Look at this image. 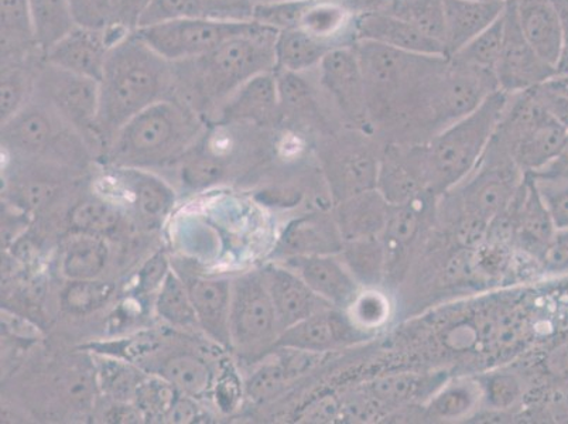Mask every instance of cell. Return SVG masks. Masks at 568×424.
<instances>
[{"label": "cell", "instance_id": "1", "mask_svg": "<svg viewBox=\"0 0 568 424\" xmlns=\"http://www.w3.org/2000/svg\"><path fill=\"white\" fill-rule=\"evenodd\" d=\"M175 95L174 64L134 32L112 46L100 80L98 132L110 148L115 134L153 103Z\"/></svg>", "mask_w": 568, "mask_h": 424}, {"label": "cell", "instance_id": "2", "mask_svg": "<svg viewBox=\"0 0 568 424\" xmlns=\"http://www.w3.org/2000/svg\"><path fill=\"white\" fill-rule=\"evenodd\" d=\"M278 30L257 23L195 59L174 64L175 97L201 117L216 112L237 88L262 72L276 70Z\"/></svg>", "mask_w": 568, "mask_h": 424}, {"label": "cell", "instance_id": "3", "mask_svg": "<svg viewBox=\"0 0 568 424\" xmlns=\"http://www.w3.org/2000/svg\"><path fill=\"white\" fill-rule=\"evenodd\" d=\"M203 129L201 115L182 98L153 103L112 139L106 158L116 168L144 169L183 157Z\"/></svg>", "mask_w": 568, "mask_h": 424}, {"label": "cell", "instance_id": "4", "mask_svg": "<svg viewBox=\"0 0 568 424\" xmlns=\"http://www.w3.org/2000/svg\"><path fill=\"white\" fill-rule=\"evenodd\" d=\"M513 95L494 91L474 111L444 128L422 148L426 185L446 194L477 169L497 133Z\"/></svg>", "mask_w": 568, "mask_h": 424}, {"label": "cell", "instance_id": "5", "mask_svg": "<svg viewBox=\"0 0 568 424\" xmlns=\"http://www.w3.org/2000/svg\"><path fill=\"white\" fill-rule=\"evenodd\" d=\"M363 70L369 117L407 118L427 87L448 64V57L423 55L356 40L353 43Z\"/></svg>", "mask_w": 568, "mask_h": 424}, {"label": "cell", "instance_id": "6", "mask_svg": "<svg viewBox=\"0 0 568 424\" xmlns=\"http://www.w3.org/2000/svg\"><path fill=\"white\" fill-rule=\"evenodd\" d=\"M524 178L513 154L495 133L477 169L453 189L458 191V215L475 216L493 224L508 212Z\"/></svg>", "mask_w": 568, "mask_h": 424}, {"label": "cell", "instance_id": "7", "mask_svg": "<svg viewBox=\"0 0 568 424\" xmlns=\"http://www.w3.org/2000/svg\"><path fill=\"white\" fill-rule=\"evenodd\" d=\"M2 147L22 158L85 153L84 138L43 98L36 95L2 125Z\"/></svg>", "mask_w": 568, "mask_h": 424}, {"label": "cell", "instance_id": "8", "mask_svg": "<svg viewBox=\"0 0 568 424\" xmlns=\"http://www.w3.org/2000/svg\"><path fill=\"white\" fill-rule=\"evenodd\" d=\"M255 20L185 18L134 30L144 43L172 63L195 59L226 40L251 32Z\"/></svg>", "mask_w": 568, "mask_h": 424}, {"label": "cell", "instance_id": "9", "mask_svg": "<svg viewBox=\"0 0 568 424\" xmlns=\"http://www.w3.org/2000/svg\"><path fill=\"white\" fill-rule=\"evenodd\" d=\"M34 94L48 101L84 138L88 147L103 149L98 132L100 82L43 61L36 79Z\"/></svg>", "mask_w": 568, "mask_h": 424}, {"label": "cell", "instance_id": "10", "mask_svg": "<svg viewBox=\"0 0 568 424\" xmlns=\"http://www.w3.org/2000/svg\"><path fill=\"white\" fill-rule=\"evenodd\" d=\"M230 330L232 346L244 353L272 351L281 325L261 272H251L232 283Z\"/></svg>", "mask_w": 568, "mask_h": 424}, {"label": "cell", "instance_id": "11", "mask_svg": "<svg viewBox=\"0 0 568 424\" xmlns=\"http://www.w3.org/2000/svg\"><path fill=\"white\" fill-rule=\"evenodd\" d=\"M504 18V48L495 71L499 90L510 95L536 90L556 77L557 70L546 64L525 39L516 10V0L506 3Z\"/></svg>", "mask_w": 568, "mask_h": 424}, {"label": "cell", "instance_id": "12", "mask_svg": "<svg viewBox=\"0 0 568 424\" xmlns=\"http://www.w3.org/2000/svg\"><path fill=\"white\" fill-rule=\"evenodd\" d=\"M371 337L372 334L353 322L347 310L328 307L282 331L273 350L291 349L320 355Z\"/></svg>", "mask_w": 568, "mask_h": 424}, {"label": "cell", "instance_id": "13", "mask_svg": "<svg viewBox=\"0 0 568 424\" xmlns=\"http://www.w3.org/2000/svg\"><path fill=\"white\" fill-rule=\"evenodd\" d=\"M125 34L128 32L115 28L75 24L53 48L45 51L44 61L100 82L112 46Z\"/></svg>", "mask_w": 568, "mask_h": 424}, {"label": "cell", "instance_id": "14", "mask_svg": "<svg viewBox=\"0 0 568 424\" xmlns=\"http://www.w3.org/2000/svg\"><path fill=\"white\" fill-rule=\"evenodd\" d=\"M318 84L351 121L369 117L363 70L353 44L338 46L317 67Z\"/></svg>", "mask_w": 568, "mask_h": 424}, {"label": "cell", "instance_id": "15", "mask_svg": "<svg viewBox=\"0 0 568 424\" xmlns=\"http://www.w3.org/2000/svg\"><path fill=\"white\" fill-rule=\"evenodd\" d=\"M353 38L407 53L448 57L446 46L440 41L428 38L415 24L386 9L369 10L355 17Z\"/></svg>", "mask_w": 568, "mask_h": 424}, {"label": "cell", "instance_id": "16", "mask_svg": "<svg viewBox=\"0 0 568 424\" xmlns=\"http://www.w3.org/2000/svg\"><path fill=\"white\" fill-rule=\"evenodd\" d=\"M215 113L219 125H275L282 117L276 72H262L246 81Z\"/></svg>", "mask_w": 568, "mask_h": 424}, {"label": "cell", "instance_id": "17", "mask_svg": "<svg viewBox=\"0 0 568 424\" xmlns=\"http://www.w3.org/2000/svg\"><path fill=\"white\" fill-rule=\"evenodd\" d=\"M267 292L271 294L281 330L303 322L310 315L333 307L320 297L291 267L267 265L261 271Z\"/></svg>", "mask_w": 568, "mask_h": 424}, {"label": "cell", "instance_id": "18", "mask_svg": "<svg viewBox=\"0 0 568 424\" xmlns=\"http://www.w3.org/2000/svg\"><path fill=\"white\" fill-rule=\"evenodd\" d=\"M345 240L334 215L314 212L294 220L284 229L276 245V256H318L338 255L343 252Z\"/></svg>", "mask_w": 568, "mask_h": 424}, {"label": "cell", "instance_id": "19", "mask_svg": "<svg viewBox=\"0 0 568 424\" xmlns=\"http://www.w3.org/2000/svg\"><path fill=\"white\" fill-rule=\"evenodd\" d=\"M284 266L296 272L333 307L347 310L361 291V284L347 263L335 255L288 258Z\"/></svg>", "mask_w": 568, "mask_h": 424}, {"label": "cell", "instance_id": "20", "mask_svg": "<svg viewBox=\"0 0 568 424\" xmlns=\"http://www.w3.org/2000/svg\"><path fill=\"white\" fill-rule=\"evenodd\" d=\"M183 281L187 284L200 329L214 343L224 349H232L230 330L232 283L229 279L201 276H191Z\"/></svg>", "mask_w": 568, "mask_h": 424}, {"label": "cell", "instance_id": "21", "mask_svg": "<svg viewBox=\"0 0 568 424\" xmlns=\"http://www.w3.org/2000/svg\"><path fill=\"white\" fill-rule=\"evenodd\" d=\"M510 210H513L510 225H513L515 236L524 245V250L530 251L536 258H539L551 238L555 236L557 226L544 196L537 189L534 175L525 174Z\"/></svg>", "mask_w": 568, "mask_h": 424}, {"label": "cell", "instance_id": "22", "mask_svg": "<svg viewBox=\"0 0 568 424\" xmlns=\"http://www.w3.org/2000/svg\"><path fill=\"white\" fill-rule=\"evenodd\" d=\"M521 32L546 64L557 70L562 54V23L552 0H516Z\"/></svg>", "mask_w": 568, "mask_h": 424}, {"label": "cell", "instance_id": "23", "mask_svg": "<svg viewBox=\"0 0 568 424\" xmlns=\"http://www.w3.org/2000/svg\"><path fill=\"white\" fill-rule=\"evenodd\" d=\"M334 172L343 183L344 199L374 190L378 185L381 160L366 139L343 137L333 150Z\"/></svg>", "mask_w": 568, "mask_h": 424}, {"label": "cell", "instance_id": "24", "mask_svg": "<svg viewBox=\"0 0 568 424\" xmlns=\"http://www.w3.org/2000/svg\"><path fill=\"white\" fill-rule=\"evenodd\" d=\"M394 205L387 203L378 189L348 196L338 205L335 220L345 242L379 238L384 234Z\"/></svg>", "mask_w": 568, "mask_h": 424}, {"label": "cell", "instance_id": "25", "mask_svg": "<svg viewBox=\"0 0 568 424\" xmlns=\"http://www.w3.org/2000/svg\"><path fill=\"white\" fill-rule=\"evenodd\" d=\"M506 3L479 0H444L446 9V44L448 59L458 53L469 41L497 22Z\"/></svg>", "mask_w": 568, "mask_h": 424}, {"label": "cell", "instance_id": "26", "mask_svg": "<svg viewBox=\"0 0 568 424\" xmlns=\"http://www.w3.org/2000/svg\"><path fill=\"white\" fill-rule=\"evenodd\" d=\"M139 221L146 226H158L172 211L174 191L162 179L142 169L118 168Z\"/></svg>", "mask_w": 568, "mask_h": 424}, {"label": "cell", "instance_id": "27", "mask_svg": "<svg viewBox=\"0 0 568 424\" xmlns=\"http://www.w3.org/2000/svg\"><path fill=\"white\" fill-rule=\"evenodd\" d=\"M43 54L29 59L2 61L0 74V122L7 123L33 97Z\"/></svg>", "mask_w": 568, "mask_h": 424}, {"label": "cell", "instance_id": "28", "mask_svg": "<svg viewBox=\"0 0 568 424\" xmlns=\"http://www.w3.org/2000/svg\"><path fill=\"white\" fill-rule=\"evenodd\" d=\"M2 61L41 53L36 41L29 0H2Z\"/></svg>", "mask_w": 568, "mask_h": 424}, {"label": "cell", "instance_id": "29", "mask_svg": "<svg viewBox=\"0 0 568 424\" xmlns=\"http://www.w3.org/2000/svg\"><path fill=\"white\" fill-rule=\"evenodd\" d=\"M158 374L175 391L194 400L209 395L214 387L215 375L209 361L191 353L168 356L159 366Z\"/></svg>", "mask_w": 568, "mask_h": 424}, {"label": "cell", "instance_id": "30", "mask_svg": "<svg viewBox=\"0 0 568 424\" xmlns=\"http://www.w3.org/2000/svg\"><path fill=\"white\" fill-rule=\"evenodd\" d=\"M334 46L314 38L303 29L282 30L276 41V70L303 74L317 69Z\"/></svg>", "mask_w": 568, "mask_h": 424}, {"label": "cell", "instance_id": "31", "mask_svg": "<svg viewBox=\"0 0 568 424\" xmlns=\"http://www.w3.org/2000/svg\"><path fill=\"white\" fill-rule=\"evenodd\" d=\"M110 261V246L105 238L77 234L67 242L61 271L70 281L100 279Z\"/></svg>", "mask_w": 568, "mask_h": 424}, {"label": "cell", "instance_id": "32", "mask_svg": "<svg viewBox=\"0 0 568 424\" xmlns=\"http://www.w3.org/2000/svg\"><path fill=\"white\" fill-rule=\"evenodd\" d=\"M354 20L353 12L339 0H308L298 29L338 48L347 46L338 43V39L354 29Z\"/></svg>", "mask_w": 568, "mask_h": 424}, {"label": "cell", "instance_id": "33", "mask_svg": "<svg viewBox=\"0 0 568 424\" xmlns=\"http://www.w3.org/2000/svg\"><path fill=\"white\" fill-rule=\"evenodd\" d=\"M36 41L43 55L74 28L70 0H29Z\"/></svg>", "mask_w": 568, "mask_h": 424}, {"label": "cell", "instance_id": "34", "mask_svg": "<svg viewBox=\"0 0 568 424\" xmlns=\"http://www.w3.org/2000/svg\"><path fill=\"white\" fill-rule=\"evenodd\" d=\"M156 312L160 319L175 329H200L187 284L173 271H170L166 281L159 289Z\"/></svg>", "mask_w": 568, "mask_h": 424}, {"label": "cell", "instance_id": "35", "mask_svg": "<svg viewBox=\"0 0 568 424\" xmlns=\"http://www.w3.org/2000/svg\"><path fill=\"white\" fill-rule=\"evenodd\" d=\"M121 221V209L102 199L82 200L70 211V226L75 234L105 238L118 230Z\"/></svg>", "mask_w": 568, "mask_h": 424}, {"label": "cell", "instance_id": "36", "mask_svg": "<svg viewBox=\"0 0 568 424\" xmlns=\"http://www.w3.org/2000/svg\"><path fill=\"white\" fill-rule=\"evenodd\" d=\"M341 255L359 284L372 287L379 281L387 262L384 242L379 238H365L345 242Z\"/></svg>", "mask_w": 568, "mask_h": 424}, {"label": "cell", "instance_id": "37", "mask_svg": "<svg viewBox=\"0 0 568 424\" xmlns=\"http://www.w3.org/2000/svg\"><path fill=\"white\" fill-rule=\"evenodd\" d=\"M504 38L505 18L503 14L497 22L490 24L481 34H478L477 38L469 41L467 46H464L458 53L450 57V60L456 61L458 64L471 67V69L493 72V74H495L500 53H503Z\"/></svg>", "mask_w": 568, "mask_h": 424}, {"label": "cell", "instance_id": "38", "mask_svg": "<svg viewBox=\"0 0 568 424\" xmlns=\"http://www.w3.org/2000/svg\"><path fill=\"white\" fill-rule=\"evenodd\" d=\"M386 10L415 24L428 38L444 44L446 39L444 0H394L392 7Z\"/></svg>", "mask_w": 568, "mask_h": 424}, {"label": "cell", "instance_id": "39", "mask_svg": "<svg viewBox=\"0 0 568 424\" xmlns=\"http://www.w3.org/2000/svg\"><path fill=\"white\" fill-rule=\"evenodd\" d=\"M115 292L111 282L91 279V281H70L61 293V309L72 315H87L97 312L110 302Z\"/></svg>", "mask_w": 568, "mask_h": 424}, {"label": "cell", "instance_id": "40", "mask_svg": "<svg viewBox=\"0 0 568 424\" xmlns=\"http://www.w3.org/2000/svg\"><path fill=\"white\" fill-rule=\"evenodd\" d=\"M416 204L417 196L409 203L396 205L392 209L386 229L381 236L387 256L390 252L405 250L415 241L422 224V206Z\"/></svg>", "mask_w": 568, "mask_h": 424}, {"label": "cell", "instance_id": "41", "mask_svg": "<svg viewBox=\"0 0 568 424\" xmlns=\"http://www.w3.org/2000/svg\"><path fill=\"white\" fill-rule=\"evenodd\" d=\"M349 317L366 333L384 327L390 319L392 304L384 292L375 287L361 289L347 309Z\"/></svg>", "mask_w": 568, "mask_h": 424}, {"label": "cell", "instance_id": "42", "mask_svg": "<svg viewBox=\"0 0 568 424\" xmlns=\"http://www.w3.org/2000/svg\"><path fill=\"white\" fill-rule=\"evenodd\" d=\"M308 0H267L253 4L252 20L282 30L298 28Z\"/></svg>", "mask_w": 568, "mask_h": 424}, {"label": "cell", "instance_id": "43", "mask_svg": "<svg viewBox=\"0 0 568 424\" xmlns=\"http://www.w3.org/2000/svg\"><path fill=\"white\" fill-rule=\"evenodd\" d=\"M423 386V381L416 375L392 374L372 382L369 395L379 405H399L416 397Z\"/></svg>", "mask_w": 568, "mask_h": 424}, {"label": "cell", "instance_id": "44", "mask_svg": "<svg viewBox=\"0 0 568 424\" xmlns=\"http://www.w3.org/2000/svg\"><path fill=\"white\" fill-rule=\"evenodd\" d=\"M291 381L281 359L262 365L253 372L245 385L246 395L255 403L272 401Z\"/></svg>", "mask_w": 568, "mask_h": 424}, {"label": "cell", "instance_id": "45", "mask_svg": "<svg viewBox=\"0 0 568 424\" xmlns=\"http://www.w3.org/2000/svg\"><path fill=\"white\" fill-rule=\"evenodd\" d=\"M100 380L108 395L123 403L136 397L139 386L142 384L141 376L136 372L116 361L102 362Z\"/></svg>", "mask_w": 568, "mask_h": 424}, {"label": "cell", "instance_id": "46", "mask_svg": "<svg viewBox=\"0 0 568 424\" xmlns=\"http://www.w3.org/2000/svg\"><path fill=\"white\" fill-rule=\"evenodd\" d=\"M225 173V165L214 153L195 152L184 160L182 169L183 183L191 189H203L216 183Z\"/></svg>", "mask_w": 568, "mask_h": 424}, {"label": "cell", "instance_id": "47", "mask_svg": "<svg viewBox=\"0 0 568 424\" xmlns=\"http://www.w3.org/2000/svg\"><path fill=\"white\" fill-rule=\"evenodd\" d=\"M479 391L474 385L458 384L446 387L433 400L432 415L442 418H458L467 415L478 402Z\"/></svg>", "mask_w": 568, "mask_h": 424}, {"label": "cell", "instance_id": "48", "mask_svg": "<svg viewBox=\"0 0 568 424\" xmlns=\"http://www.w3.org/2000/svg\"><path fill=\"white\" fill-rule=\"evenodd\" d=\"M152 2L153 0H112L108 28L134 32L141 26L144 13L151 8Z\"/></svg>", "mask_w": 568, "mask_h": 424}, {"label": "cell", "instance_id": "49", "mask_svg": "<svg viewBox=\"0 0 568 424\" xmlns=\"http://www.w3.org/2000/svg\"><path fill=\"white\" fill-rule=\"evenodd\" d=\"M112 0H70L75 23L87 28H108Z\"/></svg>", "mask_w": 568, "mask_h": 424}, {"label": "cell", "instance_id": "50", "mask_svg": "<svg viewBox=\"0 0 568 424\" xmlns=\"http://www.w3.org/2000/svg\"><path fill=\"white\" fill-rule=\"evenodd\" d=\"M537 261L551 275H568V229L556 231Z\"/></svg>", "mask_w": 568, "mask_h": 424}, {"label": "cell", "instance_id": "51", "mask_svg": "<svg viewBox=\"0 0 568 424\" xmlns=\"http://www.w3.org/2000/svg\"><path fill=\"white\" fill-rule=\"evenodd\" d=\"M483 387L490 405L499 408L515 405L521 392L519 381L513 375L490 376Z\"/></svg>", "mask_w": 568, "mask_h": 424}, {"label": "cell", "instance_id": "52", "mask_svg": "<svg viewBox=\"0 0 568 424\" xmlns=\"http://www.w3.org/2000/svg\"><path fill=\"white\" fill-rule=\"evenodd\" d=\"M170 273V266L166 255L159 252L144 263L138 275L136 292L139 296H148L149 293L162 287Z\"/></svg>", "mask_w": 568, "mask_h": 424}, {"label": "cell", "instance_id": "53", "mask_svg": "<svg viewBox=\"0 0 568 424\" xmlns=\"http://www.w3.org/2000/svg\"><path fill=\"white\" fill-rule=\"evenodd\" d=\"M339 412H343V403H339L337 397L322 396L303 407L297 421L307 423L332 422L339 415Z\"/></svg>", "mask_w": 568, "mask_h": 424}, {"label": "cell", "instance_id": "54", "mask_svg": "<svg viewBox=\"0 0 568 424\" xmlns=\"http://www.w3.org/2000/svg\"><path fill=\"white\" fill-rule=\"evenodd\" d=\"M242 393L241 382L234 371L226 370L215 384V397L222 411H234Z\"/></svg>", "mask_w": 568, "mask_h": 424}, {"label": "cell", "instance_id": "55", "mask_svg": "<svg viewBox=\"0 0 568 424\" xmlns=\"http://www.w3.org/2000/svg\"><path fill=\"white\" fill-rule=\"evenodd\" d=\"M170 423H194L200 418V408L194 403V397L178 393L166 417Z\"/></svg>", "mask_w": 568, "mask_h": 424}, {"label": "cell", "instance_id": "56", "mask_svg": "<svg viewBox=\"0 0 568 424\" xmlns=\"http://www.w3.org/2000/svg\"><path fill=\"white\" fill-rule=\"evenodd\" d=\"M540 179L568 180V138L557 157L546 168L536 173H529Z\"/></svg>", "mask_w": 568, "mask_h": 424}, {"label": "cell", "instance_id": "57", "mask_svg": "<svg viewBox=\"0 0 568 424\" xmlns=\"http://www.w3.org/2000/svg\"><path fill=\"white\" fill-rule=\"evenodd\" d=\"M552 2H555L557 10H559L562 23V33H565V41H562V54L560 63L557 65L556 74L562 75L568 74V0H552Z\"/></svg>", "mask_w": 568, "mask_h": 424}, {"label": "cell", "instance_id": "58", "mask_svg": "<svg viewBox=\"0 0 568 424\" xmlns=\"http://www.w3.org/2000/svg\"><path fill=\"white\" fill-rule=\"evenodd\" d=\"M547 369L552 375L568 377V343L557 346L547 359Z\"/></svg>", "mask_w": 568, "mask_h": 424}]
</instances>
